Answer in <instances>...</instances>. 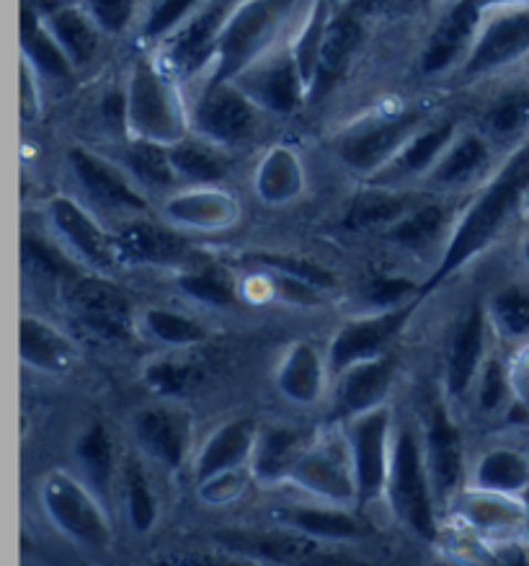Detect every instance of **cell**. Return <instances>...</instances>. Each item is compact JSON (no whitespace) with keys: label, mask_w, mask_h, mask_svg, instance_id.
Wrapping results in <instances>:
<instances>
[{"label":"cell","mask_w":529,"mask_h":566,"mask_svg":"<svg viewBox=\"0 0 529 566\" xmlns=\"http://www.w3.org/2000/svg\"><path fill=\"white\" fill-rule=\"evenodd\" d=\"M529 192V143L521 145L517 156H511L509 164L501 168L498 179L490 181V187L478 197V202L467 210L463 223L457 226L452 235L447 251H444L442 264L436 266L432 280L426 282V290L440 285L444 277L457 272L467 259L478 254L488 241L501 231L511 212L519 208Z\"/></svg>","instance_id":"cell-1"},{"label":"cell","mask_w":529,"mask_h":566,"mask_svg":"<svg viewBox=\"0 0 529 566\" xmlns=\"http://www.w3.org/2000/svg\"><path fill=\"white\" fill-rule=\"evenodd\" d=\"M297 0H245L230 13L218 42V71L212 81H233L269 50Z\"/></svg>","instance_id":"cell-2"},{"label":"cell","mask_w":529,"mask_h":566,"mask_svg":"<svg viewBox=\"0 0 529 566\" xmlns=\"http://www.w3.org/2000/svg\"><path fill=\"white\" fill-rule=\"evenodd\" d=\"M127 122L140 140L173 145L183 137V114L171 86L148 60H137L127 88Z\"/></svg>","instance_id":"cell-3"},{"label":"cell","mask_w":529,"mask_h":566,"mask_svg":"<svg viewBox=\"0 0 529 566\" xmlns=\"http://www.w3.org/2000/svg\"><path fill=\"white\" fill-rule=\"evenodd\" d=\"M424 458L416 438L403 430L395 440L393 463H390V496H393L395 510L409 523L413 531L432 541L436 535L432 496H429Z\"/></svg>","instance_id":"cell-4"},{"label":"cell","mask_w":529,"mask_h":566,"mask_svg":"<svg viewBox=\"0 0 529 566\" xmlns=\"http://www.w3.org/2000/svg\"><path fill=\"white\" fill-rule=\"evenodd\" d=\"M42 496L50 517L67 535H73L81 543H88V546H106L109 523H106L104 510L98 507V502L88 494L86 486H81L78 481L65 476V473H55L44 484Z\"/></svg>","instance_id":"cell-5"},{"label":"cell","mask_w":529,"mask_h":566,"mask_svg":"<svg viewBox=\"0 0 529 566\" xmlns=\"http://www.w3.org/2000/svg\"><path fill=\"white\" fill-rule=\"evenodd\" d=\"M194 125L214 143H237L256 127V102L233 81H210L194 109Z\"/></svg>","instance_id":"cell-6"},{"label":"cell","mask_w":529,"mask_h":566,"mask_svg":"<svg viewBox=\"0 0 529 566\" xmlns=\"http://www.w3.org/2000/svg\"><path fill=\"white\" fill-rule=\"evenodd\" d=\"M529 55V6L511 9L483 27L465 60L467 75L501 71Z\"/></svg>","instance_id":"cell-7"},{"label":"cell","mask_w":529,"mask_h":566,"mask_svg":"<svg viewBox=\"0 0 529 566\" xmlns=\"http://www.w3.org/2000/svg\"><path fill=\"white\" fill-rule=\"evenodd\" d=\"M71 303L75 316L88 332L109 342H119L129 336V308L127 295L109 280L78 277L73 282Z\"/></svg>","instance_id":"cell-8"},{"label":"cell","mask_w":529,"mask_h":566,"mask_svg":"<svg viewBox=\"0 0 529 566\" xmlns=\"http://www.w3.org/2000/svg\"><path fill=\"white\" fill-rule=\"evenodd\" d=\"M388 411L370 409L359 415L351 434L355 446V479H357V500L359 504L372 502L382 492L390 476L388 463Z\"/></svg>","instance_id":"cell-9"},{"label":"cell","mask_w":529,"mask_h":566,"mask_svg":"<svg viewBox=\"0 0 529 566\" xmlns=\"http://www.w3.org/2000/svg\"><path fill=\"white\" fill-rule=\"evenodd\" d=\"M364 42V27H362V13L355 6L347 11L336 13L334 19H328L324 42H320L318 52V65H316V78L310 86V98L318 102L326 94H331L343 75H347L351 60L362 48Z\"/></svg>","instance_id":"cell-10"},{"label":"cell","mask_w":529,"mask_h":566,"mask_svg":"<svg viewBox=\"0 0 529 566\" xmlns=\"http://www.w3.org/2000/svg\"><path fill=\"white\" fill-rule=\"evenodd\" d=\"M411 313L413 305H405V308L382 313L378 318L351 321V324L343 326L331 344L334 370L347 373L349 367L380 357L382 349L395 339V334L401 332Z\"/></svg>","instance_id":"cell-11"},{"label":"cell","mask_w":529,"mask_h":566,"mask_svg":"<svg viewBox=\"0 0 529 566\" xmlns=\"http://www.w3.org/2000/svg\"><path fill=\"white\" fill-rule=\"evenodd\" d=\"M230 0H212L204 11H199L183 24L171 40V63L179 73L191 75L218 55L222 27L228 21Z\"/></svg>","instance_id":"cell-12"},{"label":"cell","mask_w":529,"mask_h":566,"mask_svg":"<svg viewBox=\"0 0 529 566\" xmlns=\"http://www.w3.org/2000/svg\"><path fill=\"white\" fill-rule=\"evenodd\" d=\"M421 119L419 112H405L401 117L378 122V125L357 129L341 143V158L359 171H372L393 156Z\"/></svg>","instance_id":"cell-13"},{"label":"cell","mask_w":529,"mask_h":566,"mask_svg":"<svg viewBox=\"0 0 529 566\" xmlns=\"http://www.w3.org/2000/svg\"><path fill=\"white\" fill-rule=\"evenodd\" d=\"M289 476L300 486L328 496V500L347 502L357 496V479L351 473L349 458L336 446H320L310 453H303Z\"/></svg>","instance_id":"cell-14"},{"label":"cell","mask_w":529,"mask_h":566,"mask_svg":"<svg viewBox=\"0 0 529 566\" xmlns=\"http://www.w3.org/2000/svg\"><path fill=\"white\" fill-rule=\"evenodd\" d=\"M135 434L152 458H158L168 469H179L191 438V419L171 407L148 409L137 415Z\"/></svg>","instance_id":"cell-15"},{"label":"cell","mask_w":529,"mask_h":566,"mask_svg":"<svg viewBox=\"0 0 529 566\" xmlns=\"http://www.w3.org/2000/svg\"><path fill=\"white\" fill-rule=\"evenodd\" d=\"M478 21H480L478 6H475L473 0H459L455 9H452L440 24H436L434 34L429 36L424 57H421L424 71L426 73L447 71V67L455 63L463 52H470L475 42V32H478Z\"/></svg>","instance_id":"cell-16"},{"label":"cell","mask_w":529,"mask_h":566,"mask_svg":"<svg viewBox=\"0 0 529 566\" xmlns=\"http://www.w3.org/2000/svg\"><path fill=\"white\" fill-rule=\"evenodd\" d=\"M305 78L295 55H279L248 75V94L253 102L272 112H295L305 98Z\"/></svg>","instance_id":"cell-17"},{"label":"cell","mask_w":529,"mask_h":566,"mask_svg":"<svg viewBox=\"0 0 529 566\" xmlns=\"http://www.w3.org/2000/svg\"><path fill=\"white\" fill-rule=\"evenodd\" d=\"M50 216L55 220V228L71 241V247L94 266H112L114 251L112 241L106 239L102 228L96 226V220L88 216L86 210H81L78 202H73L71 197H55L50 205Z\"/></svg>","instance_id":"cell-18"},{"label":"cell","mask_w":529,"mask_h":566,"mask_svg":"<svg viewBox=\"0 0 529 566\" xmlns=\"http://www.w3.org/2000/svg\"><path fill=\"white\" fill-rule=\"evenodd\" d=\"M114 247L127 262L137 264H179L189 256V243L181 235L145 220L121 228Z\"/></svg>","instance_id":"cell-19"},{"label":"cell","mask_w":529,"mask_h":566,"mask_svg":"<svg viewBox=\"0 0 529 566\" xmlns=\"http://www.w3.org/2000/svg\"><path fill=\"white\" fill-rule=\"evenodd\" d=\"M390 370H393V363L388 357H374L349 367L339 386V396H336L334 415L359 417L378 407L382 396L388 394Z\"/></svg>","instance_id":"cell-20"},{"label":"cell","mask_w":529,"mask_h":566,"mask_svg":"<svg viewBox=\"0 0 529 566\" xmlns=\"http://www.w3.org/2000/svg\"><path fill=\"white\" fill-rule=\"evenodd\" d=\"M71 164H73L75 176H78L83 187H86L96 200H102L106 205H117V208H133V210H142L145 205H148L145 202V197H140V192H137L133 184H129L117 168L94 156V153L75 148L71 150Z\"/></svg>","instance_id":"cell-21"},{"label":"cell","mask_w":529,"mask_h":566,"mask_svg":"<svg viewBox=\"0 0 529 566\" xmlns=\"http://www.w3.org/2000/svg\"><path fill=\"white\" fill-rule=\"evenodd\" d=\"M429 469L436 492L449 494L463 476V448H459V432L449 422L447 411L442 407L432 409L429 417Z\"/></svg>","instance_id":"cell-22"},{"label":"cell","mask_w":529,"mask_h":566,"mask_svg":"<svg viewBox=\"0 0 529 566\" xmlns=\"http://www.w3.org/2000/svg\"><path fill=\"white\" fill-rule=\"evenodd\" d=\"M44 24L52 32V36L60 42V48L65 50V55L71 57L75 67L88 65L98 52V32L96 21L73 6H63V0L57 3V9L47 11Z\"/></svg>","instance_id":"cell-23"},{"label":"cell","mask_w":529,"mask_h":566,"mask_svg":"<svg viewBox=\"0 0 529 566\" xmlns=\"http://www.w3.org/2000/svg\"><path fill=\"white\" fill-rule=\"evenodd\" d=\"M19 349L27 365L40 367L47 373H63L73 365V347L57 328L44 324L40 318H21L19 324Z\"/></svg>","instance_id":"cell-24"},{"label":"cell","mask_w":529,"mask_h":566,"mask_svg":"<svg viewBox=\"0 0 529 566\" xmlns=\"http://www.w3.org/2000/svg\"><path fill=\"white\" fill-rule=\"evenodd\" d=\"M253 446V424L248 419H237V422H230L220 427L218 432L212 434V440L207 442L202 455H199L197 463V479L207 484L214 476H222V473L233 471L237 463L248 455Z\"/></svg>","instance_id":"cell-25"},{"label":"cell","mask_w":529,"mask_h":566,"mask_svg":"<svg viewBox=\"0 0 529 566\" xmlns=\"http://www.w3.org/2000/svg\"><path fill=\"white\" fill-rule=\"evenodd\" d=\"M483 334H486V313H483L480 303H475L470 313H467L465 324L459 326V334L447 363L449 394L463 396L467 386H470L475 367H478L483 355Z\"/></svg>","instance_id":"cell-26"},{"label":"cell","mask_w":529,"mask_h":566,"mask_svg":"<svg viewBox=\"0 0 529 566\" xmlns=\"http://www.w3.org/2000/svg\"><path fill=\"white\" fill-rule=\"evenodd\" d=\"M21 42L36 71H42L50 78H71L73 63L65 55V50L60 48V42L52 36L50 29H42V19L32 6L21 9Z\"/></svg>","instance_id":"cell-27"},{"label":"cell","mask_w":529,"mask_h":566,"mask_svg":"<svg viewBox=\"0 0 529 566\" xmlns=\"http://www.w3.org/2000/svg\"><path fill=\"white\" fill-rule=\"evenodd\" d=\"M324 388V367L318 352L308 344H295L279 367V391L295 403L318 401Z\"/></svg>","instance_id":"cell-28"},{"label":"cell","mask_w":529,"mask_h":566,"mask_svg":"<svg viewBox=\"0 0 529 566\" xmlns=\"http://www.w3.org/2000/svg\"><path fill=\"white\" fill-rule=\"evenodd\" d=\"M176 174L197 184L220 181L228 174V160L214 145L204 140H181L171 145Z\"/></svg>","instance_id":"cell-29"},{"label":"cell","mask_w":529,"mask_h":566,"mask_svg":"<svg viewBox=\"0 0 529 566\" xmlns=\"http://www.w3.org/2000/svg\"><path fill=\"white\" fill-rule=\"evenodd\" d=\"M303 455V440L297 432L289 430H274L264 432V438L258 440L256 448V476L264 481H274L279 476H289L295 469V463Z\"/></svg>","instance_id":"cell-30"},{"label":"cell","mask_w":529,"mask_h":566,"mask_svg":"<svg viewBox=\"0 0 529 566\" xmlns=\"http://www.w3.org/2000/svg\"><path fill=\"white\" fill-rule=\"evenodd\" d=\"M409 205L411 197L398 192H382V189H370V192H362L355 202H351L347 218H343V226H347L349 231L378 228L382 223L401 218Z\"/></svg>","instance_id":"cell-31"},{"label":"cell","mask_w":529,"mask_h":566,"mask_svg":"<svg viewBox=\"0 0 529 566\" xmlns=\"http://www.w3.org/2000/svg\"><path fill=\"white\" fill-rule=\"evenodd\" d=\"M258 195L266 202H285L289 197H295L303 187V174L300 164H297L293 153L277 150L264 160L258 171Z\"/></svg>","instance_id":"cell-32"},{"label":"cell","mask_w":529,"mask_h":566,"mask_svg":"<svg viewBox=\"0 0 529 566\" xmlns=\"http://www.w3.org/2000/svg\"><path fill=\"white\" fill-rule=\"evenodd\" d=\"M277 517L285 520L289 525H295L297 531L318 535V538H355V535H359L357 520L331 510L289 507V510H279Z\"/></svg>","instance_id":"cell-33"},{"label":"cell","mask_w":529,"mask_h":566,"mask_svg":"<svg viewBox=\"0 0 529 566\" xmlns=\"http://www.w3.org/2000/svg\"><path fill=\"white\" fill-rule=\"evenodd\" d=\"M478 481L494 492H517L529 481V463L514 450H494L480 461Z\"/></svg>","instance_id":"cell-34"},{"label":"cell","mask_w":529,"mask_h":566,"mask_svg":"<svg viewBox=\"0 0 529 566\" xmlns=\"http://www.w3.org/2000/svg\"><path fill=\"white\" fill-rule=\"evenodd\" d=\"M78 458L83 469L88 473V479L94 481L102 492H109L112 473H114V448L104 424L88 427L86 434H83L78 442Z\"/></svg>","instance_id":"cell-35"},{"label":"cell","mask_w":529,"mask_h":566,"mask_svg":"<svg viewBox=\"0 0 529 566\" xmlns=\"http://www.w3.org/2000/svg\"><path fill=\"white\" fill-rule=\"evenodd\" d=\"M488 160V145L478 135H467L442 158L440 168L434 171L436 184H457L465 181L467 176L480 171Z\"/></svg>","instance_id":"cell-36"},{"label":"cell","mask_w":529,"mask_h":566,"mask_svg":"<svg viewBox=\"0 0 529 566\" xmlns=\"http://www.w3.org/2000/svg\"><path fill=\"white\" fill-rule=\"evenodd\" d=\"M444 223H447V210L442 205H426V208L411 212L409 218L398 220V226L390 231V239L405 249H424L442 233Z\"/></svg>","instance_id":"cell-37"},{"label":"cell","mask_w":529,"mask_h":566,"mask_svg":"<svg viewBox=\"0 0 529 566\" xmlns=\"http://www.w3.org/2000/svg\"><path fill=\"white\" fill-rule=\"evenodd\" d=\"M225 546L253 554L269 562H287V558H303L308 546L303 541L285 538V535H264V533H225L222 535Z\"/></svg>","instance_id":"cell-38"},{"label":"cell","mask_w":529,"mask_h":566,"mask_svg":"<svg viewBox=\"0 0 529 566\" xmlns=\"http://www.w3.org/2000/svg\"><path fill=\"white\" fill-rule=\"evenodd\" d=\"M129 164L142 181L156 184V187H168L179 176L171 160V148L156 140H137L129 150Z\"/></svg>","instance_id":"cell-39"},{"label":"cell","mask_w":529,"mask_h":566,"mask_svg":"<svg viewBox=\"0 0 529 566\" xmlns=\"http://www.w3.org/2000/svg\"><path fill=\"white\" fill-rule=\"evenodd\" d=\"M145 326H148V332L156 336V339L173 344V347H189V344H199L207 339L204 326L181 316V313L163 308H150L145 313Z\"/></svg>","instance_id":"cell-40"},{"label":"cell","mask_w":529,"mask_h":566,"mask_svg":"<svg viewBox=\"0 0 529 566\" xmlns=\"http://www.w3.org/2000/svg\"><path fill=\"white\" fill-rule=\"evenodd\" d=\"M179 287L194 301H202L207 305H235L237 301L233 280L220 266H207L202 272L187 274V277L179 280Z\"/></svg>","instance_id":"cell-41"},{"label":"cell","mask_w":529,"mask_h":566,"mask_svg":"<svg viewBox=\"0 0 529 566\" xmlns=\"http://www.w3.org/2000/svg\"><path fill=\"white\" fill-rule=\"evenodd\" d=\"M452 135H455V125L452 122H444V125H436L426 129V133H421L416 140L405 145L401 158H398L401 174H421L424 168L432 166V160L447 148Z\"/></svg>","instance_id":"cell-42"},{"label":"cell","mask_w":529,"mask_h":566,"mask_svg":"<svg viewBox=\"0 0 529 566\" xmlns=\"http://www.w3.org/2000/svg\"><path fill=\"white\" fill-rule=\"evenodd\" d=\"M328 0H318L316 11L308 24H305L300 40H297L295 48V60L300 65V73L305 78V86H313V78H316V65H318V52H320V42H324L326 27H328Z\"/></svg>","instance_id":"cell-43"},{"label":"cell","mask_w":529,"mask_h":566,"mask_svg":"<svg viewBox=\"0 0 529 566\" xmlns=\"http://www.w3.org/2000/svg\"><path fill=\"white\" fill-rule=\"evenodd\" d=\"M125 484H127V504H129V517H133V525L140 533L150 531L152 523H156V517H158V507H156V496H152V489L148 484V476H145L140 463L127 465Z\"/></svg>","instance_id":"cell-44"},{"label":"cell","mask_w":529,"mask_h":566,"mask_svg":"<svg viewBox=\"0 0 529 566\" xmlns=\"http://www.w3.org/2000/svg\"><path fill=\"white\" fill-rule=\"evenodd\" d=\"M486 119L496 135H511L525 127L529 122V88L517 86L498 96Z\"/></svg>","instance_id":"cell-45"},{"label":"cell","mask_w":529,"mask_h":566,"mask_svg":"<svg viewBox=\"0 0 529 566\" xmlns=\"http://www.w3.org/2000/svg\"><path fill=\"white\" fill-rule=\"evenodd\" d=\"M171 212L176 218L187 220L194 226H218L233 216V205L225 197L218 195H194V197H179L171 202Z\"/></svg>","instance_id":"cell-46"},{"label":"cell","mask_w":529,"mask_h":566,"mask_svg":"<svg viewBox=\"0 0 529 566\" xmlns=\"http://www.w3.org/2000/svg\"><path fill=\"white\" fill-rule=\"evenodd\" d=\"M21 254H24V262L32 266L36 274H44L47 280H75V266L40 239L24 235V241H21Z\"/></svg>","instance_id":"cell-47"},{"label":"cell","mask_w":529,"mask_h":566,"mask_svg":"<svg viewBox=\"0 0 529 566\" xmlns=\"http://www.w3.org/2000/svg\"><path fill=\"white\" fill-rule=\"evenodd\" d=\"M145 380H148L152 391L160 396H183L197 384V373L194 367L189 365L160 359V363H152L148 370H145Z\"/></svg>","instance_id":"cell-48"},{"label":"cell","mask_w":529,"mask_h":566,"mask_svg":"<svg viewBox=\"0 0 529 566\" xmlns=\"http://www.w3.org/2000/svg\"><path fill=\"white\" fill-rule=\"evenodd\" d=\"M496 321L506 334L527 336L529 334V295L525 290L509 287L494 297Z\"/></svg>","instance_id":"cell-49"},{"label":"cell","mask_w":529,"mask_h":566,"mask_svg":"<svg viewBox=\"0 0 529 566\" xmlns=\"http://www.w3.org/2000/svg\"><path fill=\"white\" fill-rule=\"evenodd\" d=\"M86 13L106 34H121L133 24L137 0H83Z\"/></svg>","instance_id":"cell-50"},{"label":"cell","mask_w":529,"mask_h":566,"mask_svg":"<svg viewBox=\"0 0 529 566\" xmlns=\"http://www.w3.org/2000/svg\"><path fill=\"white\" fill-rule=\"evenodd\" d=\"M261 264L269 266L274 272H285V274H293L297 280H305L310 282V285L316 287H334L336 285V277L324 266L310 262V259H300V256H287V254H261L256 256Z\"/></svg>","instance_id":"cell-51"},{"label":"cell","mask_w":529,"mask_h":566,"mask_svg":"<svg viewBox=\"0 0 529 566\" xmlns=\"http://www.w3.org/2000/svg\"><path fill=\"white\" fill-rule=\"evenodd\" d=\"M197 3L199 0H158V3L152 6L148 24L142 29V36L156 40V36L173 32V29L183 21V17H189V11L194 9Z\"/></svg>","instance_id":"cell-52"},{"label":"cell","mask_w":529,"mask_h":566,"mask_svg":"<svg viewBox=\"0 0 529 566\" xmlns=\"http://www.w3.org/2000/svg\"><path fill=\"white\" fill-rule=\"evenodd\" d=\"M413 293H416V285L405 277H374L364 290L367 301L372 305H380V308L401 303Z\"/></svg>","instance_id":"cell-53"},{"label":"cell","mask_w":529,"mask_h":566,"mask_svg":"<svg viewBox=\"0 0 529 566\" xmlns=\"http://www.w3.org/2000/svg\"><path fill=\"white\" fill-rule=\"evenodd\" d=\"M506 399V373L501 363H488L486 373H483L480 384V403L483 409L501 407Z\"/></svg>","instance_id":"cell-54"},{"label":"cell","mask_w":529,"mask_h":566,"mask_svg":"<svg viewBox=\"0 0 529 566\" xmlns=\"http://www.w3.org/2000/svg\"><path fill=\"white\" fill-rule=\"evenodd\" d=\"M416 3V0H357L355 9L362 13H393V11H403L409 6Z\"/></svg>","instance_id":"cell-55"},{"label":"cell","mask_w":529,"mask_h":566,"mask_svg":"<svg viewBox=\"0 0 529 566\" xmlns=\"http://www.w3.org/2000/svg\"><path fill=\"white\" fill-rule=\"evenodd\" d=\"M36 91H34V78H32V71H29V65H24V71H21V114H24L27 119H32L36 114Z\"/></svg>","instance_id":"cell-56"},{"label":"cell","mask_w":529,"mask_h":566,"mask_svg":"<svg viewBox=\"0 0 529 566\" xmlns=\"http://www.w3.org/2000/svg\"><path fill=\"white\" fill-rule=\"evenodd\" d=\"M480 11L486 9H525L529 0H473Z\"/></svg>","instance_id":"cell-57"},{"label":"cell","mask_w":529,"mask_h":566,"mask_svg":"<svg viewBox=\"0 0 529 566\" xmlns=\"http://www.w3.org/2000/svg\"><path fill=\"white\" fill-rule=\"evenodd\" d=\"M525 259H527V264H529V241L525 243Z\"/></svg>","instance_id":"cell-58"}]
</instances>
